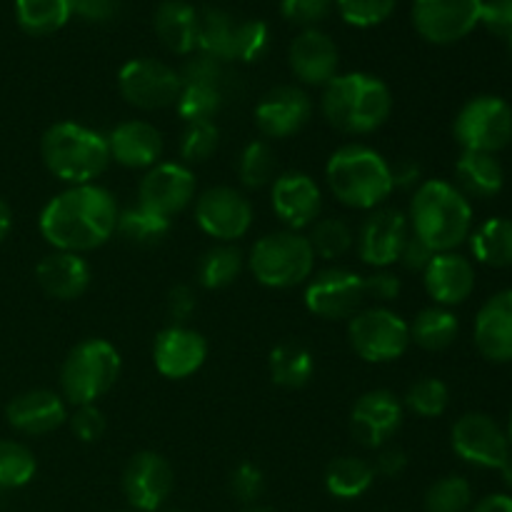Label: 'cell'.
Here are the masks:
<instances>
[{
  "instance_id": "obj_52",
  "label": "cell",
  "mask_w": 512,
  "mask_h": 512,
  "mask_svg": "<svg viewBox=\"0 0 512 512\" xmlns=\"http://www.w3.org/2000/svg\"><path fill=\"white\" fill-rule=\"evenodd\" d=\"M198 300L190 285H175L168 293V315L173 318V325H185V320L195 313Z\"/></svg>"
},
{
  "instance_id": "obj_31",
  "label": "cell",
  "mask_w": 512,
  "mask_h": 512,
  "mask_svg": "<svg viewBox=\"0 0 512 512\" xmlns=\"http://www.w3.org/2000/svg\"><path fill=\"white\" fill-rule=\"evenodd\" d=\"M270 380L278 388L300 390L310 383L315 373V358L305 345L300 343H280L270 350L268 358Z\"/></svg>"
},
{
  "instance_id": "obj_41",
  "label": "cell",
  "mask_w": 512,
  "mask_h": 512,
  "mask_svg": "<svg viewBox=\"0 0 512 512\" xmlns=\"http://www.w3.org/2000/svg\"><path fill=\"white\" fill-rule=\"evenodd\" d=\"M38 473V460L28 445L18 440H0V490L28 485Z\"/></svg>"
},
{
  "instance_id": "obj_35",
  "label": "cell",
  "mask_w": 512,
  "mask_h": 512,
  "mask_svg": "<svg viewBox=\"0 0 512 512\" xmlns=\"http://www.w3.org/2000/svg\"><path fill=\"white\" fill-rule=\"evenodd\" d=\"M245 255L235 243H215L198 263V283L205 290H223L243 275Z\"/></svg>"
},
{
  "instance_id": "obj_33",
  "label": "cell",
  "mask_w": 512,
  "mask_h": 512,
  "mask_svg": "<svg viewBox=\"0 0 512 512\" xmlns=\"http://www.w3.org/2000/svg\"><path fill=\"white\" fill-rule=\"evenodd\" d=\"M470 250L488 268H512V218H490L470 233Z\"/></svg>"
},
{
  "instance_id": "obj_42",
  "label": "cell",
  "mask_w": 512,
  "mask_h": 512,
  "mask_svg": "<svg viewBox=\"0 0 512 512\" xmlns=\"http://www.w3.org/2000/svg\"><path fill=\"white\" fill-rule=\"evenodd\" d=\"M425 512H470L473 485L460 475H445L435 480L425 493Z\"/></svg>"
},
{
  "instance_id": "obj_30",
  "label": "cell",
  "mask_w": 512,
  "mask_h": 512,
  "mask_svg": "<svg viewBox=\"0 0 512 512\" xmlns=\"http://www.w3.org/2000/svg\"><path fill=\"white\" fill-rule=\"evenodd\" d=\"M375 473L373 463L355 455H343L335 458L325 470V490L338 500H358L373 488Z\"/></svg>"
},
{
  "instance_id": "obj_6",
  "label": "cell",
  "mask_w": 512,
  "mask_h": 512,
  "mask_svg": "<svg viewBox=\"0 0 512 512\" xmlns=\"http://www.w3.org/2000/svg\"><path fill=\"white\" fill-rule=\"evenodd\" d=\"M120 370H123V360L113 343L103 338L80 340L65 355L63 368H60V395L73 408L98 405V400L118 383Z\"/></svg>"
},
{
  "instance_id": "obj_55",
  "label": "cell",
  "mask_w": 512,
  "mask_h": 512,
  "mask_svg": "<svg viewBox=\"0 0 512 512\" xmlns=\"http://www.w3.org/2000/svg\"><path fill=\"white\" fill-rule=\"evenodd\" d=\"M375 473L383 475V478H400L408 468V455L398 445H385L378 450V458L373 463Z\"/></svg>"
},
{
  "instance_id": "obj_34",
  "label": "cell",
  "mask_w": 512,
  "mask_h": 512,
  "mask_svg": "<svg viewBox=\"0 0 512 512\" xmlns=\"http://www.w3.org/2000/svg\"><path fill=\"white\" fill-rule=\"evenodd\" d=\"M75 0H15V20L28 35L58 33L73 18Z\"/></svg>"
},
{
  "instance_id": "obj_32",
  "label": "cell",
  "mask_w": 512,
  "mask_h": 512,
  "mask_svg": "<svg viewBox=\"0 0 512 512\" xmlns=\"http://www.w3.org/2000/svg\"><path fill=\"white\" fill-rule=\"evenodd\" d=\"M458 333L460 323L455 313L450 308H440V305L423 308L410 323V343L430 350V353H440V350L450 348L458 340Z\"/></svg>"
},
{
  "instance_id": "obj_9",
  "label": "cell",
  "mask_w": 512,
  "mask_h": 512,
  "mask_svg": "<svg viewBox=\"0 0 512 512\" xmlns=\"http://www.w3.org/2000/svg\"><path fill=\"white\" fill-rule=\"evenodd\" d=\"M453 135L470 153H500L512 143V108L498 95H478L458 110Z\"/></svg>"
},
{
  "instance_id": "obj_62",
  "label": "cell",
  "mask_w": 512,
  "mask_h": 512,
  "mask_svg": "<svg viewBox=\"0 0 512 512\" xmlns=\"http://www.w3.org/2000/svg\"><path fill=\"white\" fill-rule=\"evenodd\" d=\"M163 512H185V510H163Z\"/></svg>"
},
{
  "instance_id": "obj_48",
  "label": "cell",
  "mask_w": 512,
  "mask_h": 512,
  "mask_svg": "<svg viewBox=\"0 0 512 512\" xmlns=\"http://www.w3.org/2000/svg\"><path fill=\"white\" fill-rule=\"evenodd\" d=\"M230 493L238 503L258 505V500L265 493V475L255 463H240L230 475Z\"/></svg>"
},
{
  "instance_id": "obj_23",
  "label": "cell",
  "mask_w": 512,
  "mask_h": 512,
  "mask_svg": "<svg viewBox=\"0 0 512 512\" xmlns=\"http://www.w3.org/2000/svg\"><path fill=\"white\" fill-rule=\"evenodd\" d=\"M5 418L10 428L23 435H48L68 423V403L55 390H25L10 400Z\"/></svg>"
},
{
  "instance_id": "obj_10",
  "label": "cell",
  "mask_w": 512,
  "mask_h": 512,
  "mask_svg": "<svg viewBox=\"0 0 512 512\" xmlns=\"http://www.w3.org/2000/svg\"><path fill=\"white\" fill-rule=\"evenodd\" d=\"M198 228L215 243H235L253 228L255 210L248 195L230 185H215L200 193L193 203Z\"/></svg>"
},
{
  "instance_id": "obj_57",
  "label": "cell",
  "mask_w": 512,
  "mask_h": 512,
  "mask_svg": "<svg viewBox=\"0 0 512 512\" xmlns=\"http://www.w3.org/2000/svg\"><path fill=\"white\" fill-rule=\"evenodd\" d=\"M470 512H512V495H488V498H483L480 503H475Z\"/></svg>"
},
{
  "instance_id": "obj_5",
  "label": "cell",
  "mask_w": 512,
  "mask_h": 512,
  "mask_svg": "<svg viewBox=\"0 0 512 512\" xmlns=\"http://www.w3.org/2000/svg\"><path fill=\"white\" fill-rule=\"evenodd\" d=\"M40 155L50 175L65 185L95 183L108 170V135L75 120H60L43 133Z\"/></svg>"
},
{
  "instance_id": "obj_27",
  "label": "cell",
  "mask_w": 512,
  "mask_h": 512,
  "mask_svg": "<svg viewBox=\"0 0 512 512\" xmlns=\"http://www.w3.org/2000/svg\"><path fill=\"white\" fill-rule=\"evenodd\" d=\"M35 280L45 295L68 303V300H78L88 293L90 283H93V270L83 255L53 250L35 265Z\"/></svg>"
},
{
  "instance_id": "obj_18",
  "label": "cell",
  "mask_w": 512,
  "mask_h": 512,
  "mask_svg": "<svg viewBox=\"0 0 512 512\" xmlns=\"http://www.w3.org/2000/svg\"><path fill=\"white\" fill-rule=\"evenodd\" d=\"M403 400L385 388L368 390L350 410V430L363 448L380 450L390 445L403 425Z\"/></svg>"
},
{
  "instance_id": "obj_17",
  "label": "cell",
  "mask_w": 512,
  "mask_h": 512,
  "mask_svg": "<svg viewBox=\"0 0 512 512\" xmlns=\"http://www.w3.org/2000/svg\"><path fill=\"white\" fill-rule=\"evenodd\" d=\"M173 488V465L155 450H140L125 465L123 495L133 512H160Z\"/></svg>"
},
{
  "instance_id": "obj_44",
  "label": "cell",
  "mask_w": 512,
  "mask_h": 512,
  "mask_svg": "<svg viewBox=\"0 0 512 512\" xmlns=\"http://www.w3.org/2000/svg\"><path fill=\"white\" fill-rule=\"evenodd\" d=\"M220 143V130L215 125V120H205V123H188L185 125V133L180 138L178 153H180V163L185 165H195V163H205L210 155L218 150Z\"/></svg>"
},
{
  "instance_id": "obj_49",
  "label": "cell",
  "mask_w": 512,
  "mask_h": 512,
  "mask_svg": "<svg viewBox=\"0 0 512 512\" xmlns=\"http://www.w3.org/2000/svg\"><path fill=\"white\" fill-rule=\"evenodd\" d=\"M68 425L80 443H98L105 435L108 420L98 405H78L73 413H68Z\"/></svg>"
},
{
  "instance_id": "obj_59",
  "label": "cell",
  "mask_w": 512,
  "mask_h": 512,
  "mask_svg": "<svg viewBox=\"0 0 512 512\" xmlns=\"http://www.w3.org/2000/svg\"><path fill=\"white\" fill-rule=\"evenodd\" d=\"M500 475H503V483L512 490V455H510L508 460H505L503 468H500Z\"/></svg>"
},
{
  "instance_id": "obj_64",
  "label": "cell",
  "mask_w": 512,
  "mask_h": 512,
  "mask_svg": "<svg viewBox=\"0 0 512 512\" xmlns=\"http://www.w3.org/2000/svg\"><path fill=\"white\" fill-rule=\"evenodd\" d=\"M128 512H133V510H128Z\"/></svg>"
},
{
  "instance_id": "obj_2",
  "label": "cell",
  "mask_w": 512,
  "mask_h": 512,
  "mask_svg": "<svg viewBox=\"0 0 512 512\" xmlns=\"http://www.w3.org/2000/svg\"><path fill=\"white\" fill-rule=\"evenodd\" d=\"M320 113L343 135H370L388 123L393 93L388 83L370 73H338L320 95Z\"/></svg>"
},
{
  "instance_id": "obj_22",
  "label": "cell",
  "mask_w": 512,
  "mask_h": 512,
  "mask_svg": "<svg viewBox=\"0 0 512 512\" xmlns=\"http://www.w3.org/2000/svg\"><path fill=\"white\" fill-rule=\"evenodd\" d=\"M288 63L298 83L325 88L340 70V50L328 33L308 28L300 30L290 43Z\"/></svg>"
},
{
  "instance_id": "obj_39",
  "label": "cell",
  "mask_w": 512,
  "mask_h": 512,
  "mask_svg": "<svg viewBox=\"0 0 512 512\" xmlns=\"http://www.w3.org/2000/svg\"><path fill=\"white\" fill-rule=\"evenodd\" d=\"M308 240L313 245L315 258L320 260H340L355 248V233L350 223L343 218H335V215L315 220Z\"/></svg>"
},
{
  "instance_id": "obj_20",
  "label": "cell",
  "mask_w": 512,
  "mask_h": 512,
  "mask_svg": "<svg viewBox=\"0 0 512 512\" xmlns=\"http://www.w3.org/2000/svg\"><path fill=\"white\" fill-rule=\"evenodd\" d=\"M253 118L265 138H293L313 118V98L300 85H275L258 100Z\"/></svg>"
},
{
  "instance_id": "obj_40",
  "label": "cell",
  "mask_w": 512,
  "mask_h": 512,
  "mask_svg": "<svg viewBox=\"0 0 512 512\" xmlns=\"http://www.w3.org/2000/svg\"><path fill=\"white\" fill-rule=\"evenodd\" d=\"M238 178L248 190H260L273 185L278 178V158L270 143L265 140H250L238 158Z\"/></svg>"
},
{
  "instance_id": "obj_51",
  "label": "cell",
  "mask_w": 512,
  "mask_h": 512,
  "mask_svg": "<svg viewBox=\"0 0 512 512\" xmlns=\"http://www.w3.org/2000/svg\"><path fill=\"white\" fill-rule=\"evenodd\" d=\"M480 23L498 38L512 40V0H483Z\"/></svg>"
},
{
  "instance_id": "obj_45",
  "label": "cell",
  "mask_w": 512,
  "mask_h": 512,
  "mask_svg": "<svg viewBox=\"0 0 512 512\" xmlns=\"http://www.w3.org/2000/svg\"><path fill=\"white\" fill-rule=\"evenodd\" d=\"M270 48V28L263 20H243L235 25L233 63H255Z\"/></svg>"
},
{
  "instance_id": "obj_13",
  "label": "cell",
  "mask_w": 512,
  "mask_h": 512,
  "mask_svg": "<svg viewBox=\"0 0 512 512\" xmlns=\"http://www.w3.org/2000/svg\"><path fill=\"white\" fill-rule=\"evenodd\" d=\"M198 180L190 165L178 160H160L145 175L138 185V205L173 220L198 198Z\"/></svg>"
},
{
  "instance_id": "obj_60",
  "label": "cell",
  "mask_w": 512,
  "mask_h": 512,
  "mask_svg": "<svg viewBox=\"0 0 512 512\" xmlns=\"http://www.w3.org/2000/svg\"><path fill=\"white\" fill-rule=\"evenodd\" d=\"M240 512H273V510L263 508V505H248V508H245V510H240Z\"/></svg>"
},
{
  "instance_id": "obj_63",
  "label": "cell",
  "mask_w": 512,
  "mask_h": 512,
  "mask_svg": "<svg viewBox=\"0 0 512 512\" xmlns=\"http://www.w3.org/2000/svg\"><path fill=\"white\" fill-rule=\"evenodd\" d=\"M508 43H510V53H512V40H508Z\"/></svg>"
},
{
  "instance_id": "obj_8",
  "label": "cell",
  "mask_w": 512,
  "mask_h": 512,
  "mask_svg": "<svg viewBox=\"0 0 512 512\" xmlns=\"http://www.w3.org/2000/svg\"><path fill=\"white\" fill-rule=\"evenodd\" d=\"M348 340L365 363H395L410 348V323L385 305H373L348 320Z\"/></svg>"
},
{
  "instance_id": "obj_16",
  "label": "cell",
  "mask_w": 512,
  "mask_h": 512,
  "mask_svg": "<svg viewBox=\"0 0 512 512\" xmlns=\"http://www.w3.org/2000/svg\"><path fill=\"white\" fill-rule=\"evenodd\" d=\"M483 0H413V25L433 45H453L480 23Z\"/></svg>"
},
{
  "instance_id": "obj_43",
  "label": "cell",
  "mask_w": 512,
  "mask_h": 512,
  "mask_svg": "<svg viewBox=\"0 0 512 512\" xmlns=\"http://www.w3.org/2000/svg\"><path fill=\"white\" fill-rule=\"evenodd\" d=\"M450 390L438 378H420L408 388L403 398V408L410 410L418 418H440L448 410Z\"/></svg>"
},
{
  "instance_id": "obj_53",
  "label": "cell",
  "mask_w": 512,
  "mask_h": 512,
  "mask_svg": "<svg viewBox=\"0 0 512 512\" xmlns=\"http://www.w3.org/2000/svg\"><path fill=\"white\" fill-rule=\"evenodd\" d=\"M433 258H435L433 250H430L428 245L423 243V240L415 238V235L410 233V238L405 240L403 253H400L398 263L403 265L405 270H410V273H420V275H423L425 268H428L430 260H433Z\"/></svg>"
},
{
  "instance_id": "obj_46",
  "label": "cell",
  "mask_w": 512,
  "mask_h": 512,
  "mask_svg": "<svg viewBox=\"0 0 512 512\" xmlns=\"http://www.w3.org/2000/svg\"><path fill=\"white\" fill-rule=\"evenodd\" d=\"M398 0H335L340 18L353 28H375L393 15Z\"/></svg>"
},
{
  "instance_id": "obj_3",
  "label": "cell",
  "mask_w": 512,
  "mask_h": 512,
  "mask_svg": "<svg viewBox=\"0 0 512 512\" xmlns=\"http://www.w3.org/2000/svg\"><path fill=\"white\" fill-rule=\"evenodd\" d=\"M408 223L433 253H453L473 233V205L448 180H423L410 200Z\"/></svg>"
},
{
  "instance_id": "obj_15",
  "label": "cell",
  "mask_w": 512,
  "mask_h": 512,
  "mask_svg": "<svg viewBox=\"0 0 512 512\" xmlns=\"http://www.w3.org/2000/svg\"><path fill=\"white\" fill-rule=\"evenodd\" d=\"M410 238L408 213L398 208H375L360 223L355 235L358 258L373 270L393 268L403 253L405 240Z\"/></svg>"
},
{
  "instance_id": "obj_26",
  "label": "cell",
  "mask_w": 512,
  "mask_h": 512,
  "mask_svg": "<svg viewBox=\"0 0 512 512\" xmlns=\"http://www.w3.org/2000/svg\"><path fill=\"white\" fill-rule=\"evenodd\" d=\"M425 293L440 308H455L465 303L475 290V268L460 253H435L423 273Z\"/></svg>"
},
{
  "instance_id": "obj_47",
  "label": "cell",
  "mask_w": 512,
  "mask_h": 512,
  "mask_svg": "<svg viewBox=\"0 0 512 512\" xmlns=\"http://www.w3.org/2000/svg\"><path fill=\"white\" fill-rule=\"evenodd\" d=\"M335 0H280V13L290 25L308 30L333 13Z\"/></svg>"
},
{
  "instance_id": "obj_7",
  "label": "cell",
  "mask_w": 512,
  "mask_h": 512,
  "mask_svg": "<svg viewBox=\"0 0 512 512\" xmlns=\"http://www.w3.org/2000/svg\"><path fill=\"white\" fill-rule=\"evenodd\" d=\"M315 253L308 235L295 230L268 233L250 248L245 265L260 285L270 290H290L305 285L315 273Z\"/></svg>"
},
{
  "instance_id": "obj_56",
  "label": "cell",
  "mask_w": 512,
  "mask_h": 512,
  "mask_svg": "<svg viewBox=\"0 0 512 512\" xmlns=\"http://www.w3.org/2000/svg\"><path fill=\"white\" fill-rule=\"evenodd\" d=\"M390 173H393L395 190H418V185L423 183V168L410 158H400L390 163Z\"/></svg>"
},
{
  "instance_id": "obj_38",
  "label": "cell",
  "mask_w": 512,
  "mask_h": 512,
  "mask_svg": "<svg viewBox=\"0 0 512 512\" xmlns=\"http://www.w3.org/2000/svg\"><path fill=\"white\" fill-rule=\"evenodd\" d=\"M225 103V85L213 83H183L180 98L175 103L180 118L188 123H205L220 113Z\"/></svg>"
},
{
  "instance_id": "obj_14",
  "label": "cell",
  "mask_w": 512,
  "mask_h": 512,
  "mask_svg": "<svg viewBox=\"0 0 512 512\" xmlns=\"http://www.w3.org/2000/svg\"><path fill=\"white\" fill-rule=\"evenodd\" d=\"M450 445L463 463L485 470H500L510 458L508 433L485 413H465L450 430Z\"/></svg>"
},
{
  "instance_id": "obj_24",
  "label": "cell",
  "mask_w": 512,
  "mask_h": 512,
  "mask_svg": "<svg viewBox=\"0 0 512 512\" xmlns=\"http://www.w3.org/2000/svg\"><path fill=\"white\" fill-rule=\"evenodd\" d=\"M110 160L128 170H150L163 160V133L148 120H123L108 133Z\"/></svg>"
},
{
  "instance_id": "obj_29",
  "label": "cell",
  "mask_w": 512,
  "mask_h": 512,
  "mask_svg": "<svg viewBox=\"0 0 512 512\" xmlns=\"http://www.w3.org/2000/svg\"><path fill=\"white\" fill-rule=\"evenodd\" d=\"M455 188L465 195V198L488 200L503 190L505 185V170L495 155L490 153H470L463 150V155L455 163Z\"/></svg>"
},
{
  "instance_id": "obj_50",
  "label": "cell",
  "mask_w": 512,
  "mask_h": 512,
  "mask_svg": "<svg viewBox=\"0 0 512 512\" xmlns=\"http://www.w3.org/2000/svg\"><path fill=\"white\" fill-rule=\"evenodd\" d=\"M365 280V300H375V305L395 303L400 298V290H403V280L393 273L390 268L373 270L370 275H363Z\"/></svg>"
},
{
  "instance_id": "obj_21",
  "label": "cell",
  "mask_w": 512,
  "mask_h": 512,
  "mask_svg": "<svg viewBox=\"0 0 512 512\" xmlns=\"http://www.w3.org/2000/svg\"><path fill=\"white\" fill-rule=\"evenodd\" d=\"M208 360V340L188 325L160 330L153 343V365L163 378L185 380L198 373Z\"/></svg>"
},
{
  "instance_id": "obj_1",
  "label": "cell",
  "mask_w": 512,
  "mask_h": 512,
  "mask_svg": "<svg viewBox=\"0 0 512 512\" xmlns=\"http://www.w3.org/2000/svg\"><path fill=\"white\" fill-rule=\"evenodd\" d=\"M120 205L98 183L68 185L40 210V235L53 250L85 255L108 243L118 228Z\"/></svg>"
},
{
  "instance_id": "obj_58",
  "label": "cell",
  "mask_w": 512,
  "mask_h": 512,
  "mask_svg": "<svg viewBox=\"0 0 512 512\" xmlns=\"http://www.w3.org/2000/svg\"><path fill=\"white\" fill-rule=\"evenodd\" d=\"M10 230H13V210H10V205L0 198V243L8 238Z\"/></svg>"
},
{
  "instance_id": "obj_54",
  "label": "cell",
  "mask_w": 512,
  "mask_h": 512,
  "mask_svg": "<svg viewBox=\"0 0 512 512\" xmlns=\"http://www.w3.org/2000/svg\"><path fill=\"white\" fill-rule=\"evenodd\" d=\"M118 0H75L73 15L88 20V23H108L118 15Z\"/></svg>"
},
{
  "instance_id": "obj_28",
  "label": "cell",
  "mask_w": 512,
  "mask_h": 512,
  "mask_svg": "<svg viewBox=\"0 0 512 512\" xmlns=\"http://www.w3.org/2000/svg\"><path fill=\"white\" fill-rule=\"evenodd\" d=\"M153 28L160 43L175 55L198 53L200 10L185 0H163L155 8Z\"/></svg>"
},
{
  "instance_id": "obj_25",
  "label": "cell",
  "mask_w": 512,
  "mask_h": 512,
  "mask_svg": "<svg viewBox=\"0 0 512 512\" xmlns=\"http://www.w3.org/2000/svg\"><path fill=\"white\" fill-rule=\"evenodd\" d=\"M473 340L490 363H512V290L490 295L475 315Z\"/></svg>"
},
{
  "instance_id": "obj_12",
  "label": "cell",
  "mask_w": 512,
  "mask_h": 512,
  "mask_svg": "<svg viewBox=\"0 0 512 512\" xmlns=\"http://www.w3.org/2000/svg\"><path fill=\"white\" fill-rule=\"evenodd\" d=\"M365 303V280L355 270L333 265L305 283V308L323 320H350Z\"/></svg>"
},
{
  "instance_id": "obj_37",
  "label": "cell",
  "mask_w": 512,
  "mask_h": 512,
  "mask_svg": "<svg viewBox=\"0 0 512 512\" xmlns=\"http://www.w3.org/2000/svg\"><path fill=\"white\" fill-rule=\"evenodd\" d=\"M235 20L220 8H205L200 13L198 30V53L210 55L220 63H233V38H235Z\"/></svg>"
},
{
  "instance_id": "obj_36",
  "label": "cell",
  "mask_w": 512,
  "mask_h": 512,
  "mask_svg": "<svg viewBox=\"0 0 512 512\" xmlns=\"http://www.w3.org/2000/svg\"><path fill=\"white\" fill-rule=\"evenodd\" d=\"M173 220L163 218V215L153 213V210L143 208V205H133V208L120 210L118 228L115 235L130 245H140V248H153L168 238Z\"/></svg>"
},
{
  "instance_id": "obj_11",
  "label": "cell",
  "mask_w": 512,
  "mask_h": 512,
  "mask_svg": "<svg viewBox=\"0 0 512 512\" xmlns=\"http://www.w3.org/2000/svg\"><path fill=\"white\" fill-rule=\"evenodd\" d=\"M118 90L128 105L138 110L175 108L183 80L175 68L155 58H133L120 68Z\"/></svg>"
},
{
  "instance_id": "obj_61",
  "label": "cell",
  "mask_w": 512,
  "mask_h": 512,
  "mask_svg": "<svg viewBox=\"0 0 512 512\" xmlns=\"http://www.w3.org/2000/svg\"><path fill=\"white\" fill-rule=\"evenodd\" d=\"M508 440H510V445H512V413H510V423H508Z\"/></svg>"
},
{
  "instance_id": "obj_4",
  "label": "cell",
  "mask_w": 512,
  "mask_h": 512,
  "mask_svg": "<svg viewBox=\"0 0 512 512\" xmlns=\"http://www.w3.org/2000/svg\"><path fill=\"white\" fill-rule=\"evenodd\" d=\"M325 183L340 205L353 210L383 208L395 193L390 163L375 148L348 143L325 163Z\"/></svg>"
},
{
  "instance_id": "obj_19",
  "label": "cell",
  "mask_w": 512,
  "mask_h": 512,
  "mask_svg": "<svg viewBox=\"0 0 512 512\" xmlns=\"http://www.w3.org/2000/svg\"><path fill=\"white\" fill-rule=\"evenodd\" d=\"M270 205L285 230L303 233L305 228H313L315 220L320 218L323 190L315 183L313 175L303 170H288V173H280L270 185Z\"/></svg>"
}]
</instances>
